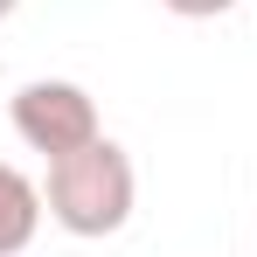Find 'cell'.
Listing matches in <instances>:
<instances>
[{"instance_id": "cell-2", "label": "cell", "mask_w": 257, "mask_h": 257, "mask_svg": "<svg viewBox=\"0 0 257 257\" xmlns=\"http://www.w3.org/2000/svg\"><path fill=\"white\" fill-rule=\"evenodd\" d=\"M14 132H21V146H35L42 160H63V153H77L97 139V97L84 84H70V77H35V84L14 90Z\"/></svg>"}, {"instance_id": "cell-1", "label": "cell", "mask_w": 257, "mask_h": 257, "mask_svg": "<svg viewBox=\"0 0 257 257\" xmlns=\"http://www.w3.org/2000/svg\"><path fill=\"white\" fill-rule=\"evenodd\" d=\"M132 202H139V174H132L125 146L118 139H90L77 153L49 160V181H42V209L56 229L70 236H118L132 222Z\"/></svg>"}, {"instance_id": "cell-4", "label": "cell", "mask_w": 257, "mask_h": 257, "mask_svg": "<svg viewBox=\"0 0 257 257\" xmlns=\"http://www.w3.org/2000/svg\"><path fill=\"white\" fill-rule=\"evenodd\" d=\"M167 14H181V21H215V14H229L236 0H160Z\"/></svg>"}, {"instance_id": "cell-3", "label": "cell", "mask_w": 257, "mask_h": 257, "mask_svg": "<svg viewBox=\"0 0 257 257\" xmlns=\"http://www.w3.org/2000/svg\"><path fill=\"white\" fill-rule=\"evenodd\" d=\"M35 229H42V188L0 160V257H21L35 243Z\"/></svg>"}, {"instance_id": "cell-5", "label": "cell", "mask_w": 257, "mask_h": 257, "mask_svg": "<svg viewBox=\"0 0 257 257\" xmlns=\"http://www.w3.org/2000/svg\"><path fill=\"white\" fill-rule=\"evenodd\" d=\"M14 7H21V0H0V21H7V14H14Z\"/></svg>"}]
</instances>
